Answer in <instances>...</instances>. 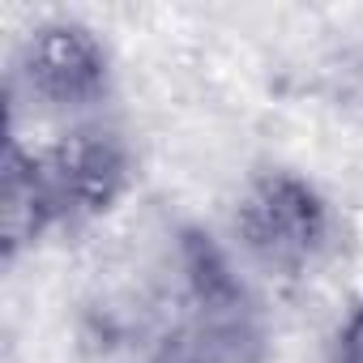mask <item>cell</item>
<instances>
[{
  "instance_id": "obj_3",
  "label": "cell",
  "mask_w": 363,
  "mask_h": 363,
  "mask_svg": "<svg viewBox=\"0 0 363 363\" xmlns=\"http://www.w3.org/2000/svg\"><path fill=\"white\" fill-rule=\"evenodd\" d=\"M22 82L52 111H90L111 90V60L90 26L48 22L22 52Z\"/></svg>"
},
{
  "instance_id": "obj_4",
  "label": "cell",
  "mask_w": 363,
  "mask_h": 363,
  "mask_svg": "<svg viewBox=\"0 0 363 363\" xmlns=\"http://www.w3.org/2000/svg\"><path fill=\"white\" fill-rule=\"evenodd\" d=\"M179 269H184L189 308L197 316V337L206 346H240L248 337V291L218 240L206 231H184L179 235Z\"/></svg>"
},
{
  "instance_id": "obj_1",
  "label": "cell",
  "mask_w": 363,
  "mask_h": 363,
  "mask_svg": "<svg viewBox=\"0 0 363 363\" xmlns=\"http://www.w3.org/2000/svg\"><path fill=\"white\" fill-rule=\"evenodd\" d=\"M128 179V145L103 128H82L35 150L9 141L5 171H0L5 257H18L56 227H82L107 214L124 197Z\"/></svg>"
},
{
  "instance_id": "obj_5",
  "label": "cell",
  "mask_w": 363,
  "mask_h": 363,
  "mask_svg": "<svg viewBox=\"0 0 363 363\" xmlns=\"http://www.w3.org/2000/svg\"><path fill=\"white\" fill-rule=\"evenodd\" d=\"M337 363H363V299L350 308L346 325L337 329Z\"/></svg>"
},
{
  "instance_id": "obj_6",
  "label": "cell",
  "mask_w": 363,
  "mask_h": 363,
  "mask_svg": "<svg viewBox=\"0 0 363 363\" xmlns=\"http://www.w3.org/2000/svg\"><path fill=\"white\" fill-rule=\"evenodd\" d=\"M158 363H201L197 354H189V350H171V354H162Z\"/></svg>"
},
{
  "instance_id": "obj_2",
  "label": "cell",
  "mask_w": 363,
  "mask_h": 363,
  "mask_svg": "<svg viewBox=\"0 0 363 363\" xmlns=\"http://www.w3.org/2000/svg\"><path fill=\"white\" fill-rule=\"evenodd\" d=\"M240 240L257 265L269 274L295 278L320 261L333 235L329 201L295 171H265L257 175L235 210Z\"/></svg>"
}]
</instances>
